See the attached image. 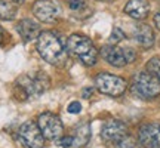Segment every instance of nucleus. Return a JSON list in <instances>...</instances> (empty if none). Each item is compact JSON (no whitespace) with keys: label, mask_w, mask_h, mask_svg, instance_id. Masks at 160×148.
I'll return each instance as SVG.
<instances>
[{"label":"nucleus","mask_w":160,"mask_h":148,"mask_svg":"<svg viewBox=\"0 0 160 148\" xmlns=\"http://www.w3.org/2000/svg\"><path fill=\"white\" fill-rule=\"evenodd\" d=\"M70 9L74 12V13H85V12H91L89 6L85 0H70L68 2Z\"/></svg>","instance_id":"f3484780"},{"label":"nucleus","mask_w":160,"mask_h":148,"mask_svg":"<svg viewBox=\"0 0 160 148\" xmlns=\"http://www.w3.org/2000/svg\"><path fill=\"white\" fill-rule=\"evenodd\" d=\"M37 125H39L40 131L43 133V136L46 139H51V141H57L64 135V126L62 121L59 119V116L53 113H42L39 116L37 120Z\"/></svg>","instance_id":"423d86ee"},{"label":"nucleus","mask_w":160,"mask_h":148,"mask_svg":"<svg viewBox=\"0 0 160 148\" xmlns=\"http://www.w3.org/2000/svg\"><path fill=\"white\" fill-rule=\"evenodd\" d=\"M147 71L151 73L153 76H156L160 81V57L151 58L148 62H147Z\"/></svg>","instance_id":"a211bd4d"},{"label":"nucleus","mask_w":160,"mask_h":148,"mask_svg":"<svg viewBox=\"0 0 160 148\" xmlns=\"http://www.w3.org/2000/svg\"><path fill=\"white\" fill-rule=\"evenodd\" d=\"M98 2H104V3H113L116 0H98Z\"/></svg>","instance_id":"cd10ccee"},{"label":"nucleus","mask_w":160,"mask_h":148,"mask_svg":"<svg viewBox=\"0 0 160 148\" xmlns=\"http://www.w3.org/2000/svg\"><path fill=\"white\" fill-rule=\"evenodd\" d=\"M129 135L128 126L122 120H108L107 123H104L101 129V138L104 142L119 145L126 136Z\"/></svg>","instance_id":"6e6552de"},{"label":"nucleus","mask_w":160,"mask_h":148,"mask_svg":"<svg viewBox=\"0 0 160 148\" xmlns=\"http://www.w3.org/2000/svg\"><path fill=\"white\" fill-rule=\"evenodd\" d=\"M17 15V6L9 3L8 0H0V19L11 21Z\"/></svg>","instance_id":"dca6fc26"},{"label":"nucleus","mask_w":160,"mask_h":148,"mask_svg":"<svg viewBox=\"0 0 160 148\" xmlns=\"http://www.w3.org/2000/svg\"><path fill=\"white\" fill-rule=\"evenodd\" d=\"M17 31L24 42H31V40L39 39V36L42 34L40 25L33 19H28V18L21 19L17 24Z\"/></svg>","instance_id":"ddd939ff"},{"label":"nucleus","mask_w":160,"mask_h":148,"mask_svg":"<svg viewBox=\"0 0 160 148\" xmlns=\"http://www.w3.org/2000/svg\"><path fill=\"white\" fill-rule=\"evenodd\" d=\"M117 147H119V148H135V141H133V139L128 135V136H126L125 139H123V141L117 145Z\"/></svg>","instance_id":"5701e85b"},{"label":"nucleus","mask_w":160,"mask_h":148,"mask_svg":"<svg viewBox=\"0 0 160 148\" xmlns=\"http://www.w3.org/2000/svg\"><path fill=\"white\" fill-rule=\"evenodd\" d=\"M37 52L46 62L52 65H62L67 59V49L61 39L52 31H43L37 39Z\"/></svg>","instance_id":"f257e3e1"},{"label":"nucleus","mask_w":160,"mask_h":148,"mask_svg":"<svg viewBox=\"0 0 160 148\" xmlns=\"http://www.w3.org/2000/svg\"><path fill=\"white\" fill-rule=\"evenodd\" d=\"M57 145H59L62 148L73 147V138H71V135H62L59 139H57Z\"/></svg>","instance_id":"412c9836"},{"label":"nucleus","mask_w":160,"mask_h":148,"mask_svg":"<svg viewBox=\"0 0 160 148\" xmlns=\"http://www.w3.org/2000/svg\"><path fill=\"white\" fill-rule=\"evenodd\" d=\"M132 91L141 99H154L160 95V81L148 71H141L132 79Z\"/></svg>","instance_id":"20e7f679"},{"label":"nucleus","mask_w":160,"mask_h":148,"mask_svg":"<svg viewBox=\"0 0 160 148\" xmlns=\"http://www.w3.org/2000/svg\"><path fill=\"white\" fill-rule=\"evenodd\" d=\"M18 138L25 148H43L45 147V139L40 127L34 121H25L19 131H18Z\"/></svg>","instance_id":"0eeeda50"},{"label":"nucleus","mask_w":160,"mask_h":148,"mask_svg":"<svg viewBox=\"0 0 160 148\" xmlns=\"http://www.w3.org/2000/svg\"><path fill=\"white\" fill-rule=\"evenodd\" d=\"M153 21H154V25H156V28L160 30V12H157L154 15V18H153Z\"/></svg>","instance_id":"393cba45"},{"label":"nucleus","mask_w":160,"mask_h":148,"mask_svg":"<svg viewBox=\"0 0 160 148\" xmlns=\"http://www.w3.org/2000/svg\"><path fill=\"white\" fill-rule=\"evenodd\" d=\"M123 49V55H125V59L128 64H132L135 62V59H137V52L133 51L132 47H122Z\"/></svg>","instance_id":"aec40b11"},{"label":"nucleus","mask_w":160,"mask_h":148,"mask_svg":"<svg viewBox=\"0 0 160 148\" xmlns=\"http://www.w3.org/2000/svg\"><path fill=\"white\" fill-rule=\"evenodd\" d=\"M73 138V147H85L91 139V125L88 121L79 123L71 132Z\"/></svg>","instance_id":"2eb2a0df"},{"label":"nucleus","mask_w":160,"mask_h":148,"mask_svg":"<svg viewBox=\"0 0 160 148\" xmlns=\"http://www.w3.org/2000/svg\"><path fill=\"white\" fill-rule=\"evenodd\" d=\"M33 15L46 24L55 22L61 15V7L55 0H37L33 5Z\"/></svg>","instance_id":"1a4fd4ad"},{"label":"nucleus","mask_w":160,"mask_h":148,"mask_svg":"<svg viewBox=\"0 0 160 148\" xmlns=\"http://www.w3.org/2000/svg\"><path fill=\"white\" fill-rule=\"evenodd\" d=\"M101 57L110 64L113 65L116 68H122L125 67L126 64V59H125V55H123V49L122 47H117L116 45H107L104 46L101 49Z\"/></svg>","instance_id":"4468645a"},{"label":"nucleus","mask_w":160,"mask_h":148,"mask_svg":"<svg viewBox=\"0 0 160 148\" xmlns=\"http://www.w3.org/2000/svg\"><path fill=\"white\" fill-rule=\"evenodd\" d=\"M126 39V34L123 33V30L119 28V27H114L113 31H111V34H110V45H117L120 43L122 40Z\"/></svg>","instance_id":"6ab92c4d"},{"label":"nucleus","mask_w":160,"mask_h":148,"mask_svg":"<svg viewBox=\"0 0 160 148\" xmlns=\"http://www.w3.org/2000/svg\"><path fill=\"white\" fill-rule=\"evenodd\" d=\"M92 93H93V87H92V86H88V87H85V89L82 91V96L88 99V98L92 96Z\"/></svg>","instance_id":"b1692460"},{"label":"nucleus","mask_w":160,"mask_h":148,"mask_svg":"<svg viewBox=\"0 0 160 148\" xmlns=\"http://www.w3.org/2000/svg\"><path fill=\"white\" fill-rule=\"evenodd\" d=\"M125 13L137 21H142L148 17L150 3L148 0H129L125 5Z\"/></svg>","instance_id":"f8f14e48"},{"label":"nucleus","mask_w":160,"mask_h":148,"mask_svg":"<svg viewBox=\"0 0 160 148\" xmlns=\"http://www.w3.org/2000/svg\"><path fill=\"white\" fill-rule=\"evenodd\" d=\"M67 52L76 57L80 62H83L88 67H92L97 64L98 59V51L93 42L88 36L83 34H71L67 39Z\"/></svg>","instance_id":"7ed1b4c3"},{"label":"nucleus","mask_w":160,"mask_h":148,"mask_svg":"<svg viewBox=\"0 0 160 148\" xmlns=\"http://www.w3.org/2000/svg\"><path fill=\"white\" fill-rule=\"evenodd\" d=\"M25 0H13V3H17V5H22Z\"/></svg>","instance_id":"bb28decb"},{"label":"nucleus","mask_w":160,"mask_h":148,"mask_svg":"<svg viewBox=\"0 0 160 148\" xmlns=\"http://www.w3.org/2000/svg\"><path fill=\"white\" fill-rule=\"evenodd\" d=\"M95 87L98 91L108 95V96H120L123 95L128 89V81L126 79L116 76L111 73H99L95 77Z\"/></svg>","instance_id":"39448f33"},{"label":"nucleus","mask_w":160,"mask_h":148,"mask_svg":"<svg viewBox=\"0 0 160 148\" xmlns=\"http://www.w3.org/2000/svg\"><path fill=\"white\" fill-rule=\"evenodd\" d=\"M138 142L144 148H160V123H145L138 129Z\"/></svg>","instance_id":"9d476101"},{"label":"nucleus","mask_w":160,"mask_h":148,"mask_svg":"<svg viewBox=\"0 0 160 148\" xmlns=\"http://www.w3.org/2000/svg\"><path fill=\"white\" fill-rule=\"evenodd\" d=\"M6 37H8V36H6V33L0 28V45H3V42L6 40Z\"/></svg>","instance_id":"a878e982"},{"label":"nucleus","mask_w":160,"mask_h":148,"mask_svg":"<svg viewBox=\"0 0 160 148\" xmlns=\"http://www.w3.org/2000/svg\"><path fill=\"white\" fill-rule=\"evenodd\" d=\"M70 114H79L82 111V105H80L79 101H73L71 104H68V107H67Z\"/></svg>","instance_id":"4be33fe9"},{"label":"nucleus","mask_w":160,"mask_h":148,"mask_svg":"<svg viewBox=\"0 0 160 148\" xmlns=\"http://www.w3.org/2000/svg\"><path fill=\"white\" fill-rule=\"evenodd\" d=\"M133 39L138 45L144 47V49H150L153 47L156 42V36L153 28L150 27L148 24H138L133 28Z\"/></svg>","instance_id":"9b49d317"},{"label":"nucleus","mask_w":160,"mask_h":148,"mask_svg":"<svg viewBox=\"0 0 160 148\" xmlns=\"http://www.w3.org/2000/svg\"><path fill=\"white\" fill-rule=\"evenodd\" d=\"M49 85H51V80H49L45 71H37L34 74H25V76L18 79L13 93H15L17 99L25 101L28 98L42 95L49 87Z\"/></svg>","instance_id":"f03ea898"}]
</instances>
